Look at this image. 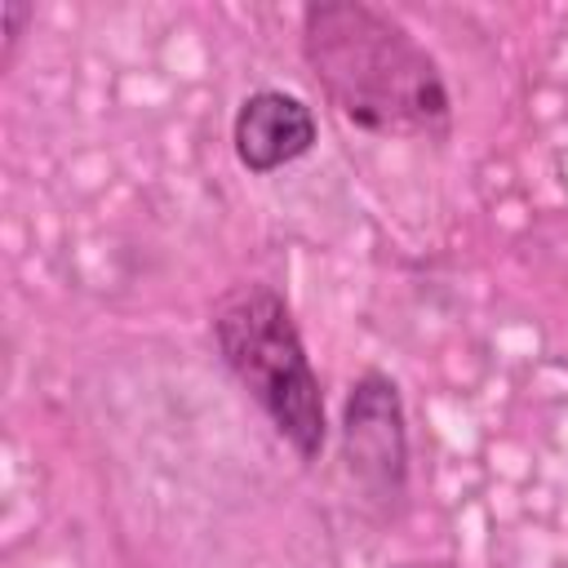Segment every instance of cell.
Wrapping results in <instances>:
<instances>
[{
  "instance_id": "obj_1",
  "label": "cell",
  "mask_w": 568,
  "mask_h": 568,
  "mask_svg": "<svg viewBox=\"0 0 568 568\" xmlns=\"http://www.w3.org/2000/svg\"><path fill=\"white\" fill-rule=\"evenodd\" d=\"M302 53L328 102L368 133L444 138L448 89L426 44L386 9L320 0L302 9Z\"/></svg>"
},
{
  "instance_id": "obj_2",
  "label": "cell",
  "mask_w": 568,
  "mask_h": 568,
  "mask_svg": "<svg viewBox=\"0 0 568 568\" xmlns=\"http://www.w3.org/2000/svg\"><path fill=\"white\" fill-rule=\"evenodd\" d=\"M213 342L231 377L253 395L288 448L302 462H315L328 439V417L288 302L271 284L231 288L213 306Z\"/></svg>"
},
{
  "instance_id": "obj_3",
  "label": "cell",
  "mask_w": 568,
  "mask_h": 568,
  "mask_svg": "<svg viewBox=\"0 0 568 568\" xmlns=\"http://www.w3.org/2000/svg\"><path fill=\"white\" fill-rule=\"evenodd\" d=\"M342 462L364 501L390 510L408 493V426L399 386L386 373H364L342 408Z\"/></svg>"
},
{
  "instance_id": "obj_4",
  "label": "cell",
  "mask_w": 568,
  "mask_h": 568,
  "mask_svg": "<svg viewBox=\"0 0 568 568\" xmlns=\"http://www.w3.org/2000/svg\"><path fill=\"white\" fill-rule=\"evenodd\" d=\"M231 142L248 173H275L315 146V115L284 89H257L240 102Z\"/></svg>"
},
{
  "instance_id": "obj_5",
  "label": "cell",
  "mask_w": 568,
  "mask_h": 568,
  "mask_svg": "<svg viewBox=\"0 0 568 568\" xmlns=\"http://www.w3.org/2000/svg\"><path fill=\"white\" fill-rule=\"evenodd\" d=\"M0 18H4V53H0V67H9V62H13V49H18V40H22V27L36 18V9L22 4V0H9V4L0 9Z\"/></svg>"
},
{
  "instance_id": "obj_6",
  "label": "cell",
  "mask_w": 568,
  "mask_h": 568,
  "mask_svg": "<svg viewBox=\"0 0 568 568\" xmlns=\"http://www.w3.org/2000/svg\"><path fill=\"white\" fill-rule=\"evenodd\" d=\"M404 568H453V564H404Z\"/></svg>"
}]
</instances>
